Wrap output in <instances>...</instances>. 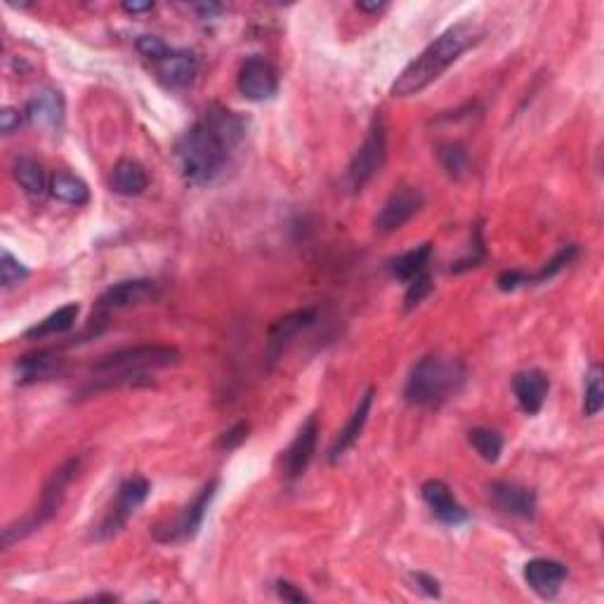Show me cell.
I'll use <instances>...</instances> for the list:
<instances>
[{"instance_id":"60d3db41","label":"cell","mask_w":604,"mask_h":604,"mask_svg":"<svg viewBox=\"0 0 604 604\" xmlns=\"http://www.w3.org/2000/svg\"><path fill=\"white\" fill-rule=\"evenodd\" d=\"M357 10L369 12V15H378V12L387 10V3H357Z\"/></svg>"},{"instance_id":"277c9868","label":"cell","mask_w":604,"mask_h":604,"mask_svg":"<svg viewBox=\"0 0 604 604\" xmlns=\"http://www.w3.org/2000/svg\"><path fill=\"white\" fill-rule=\"evenodd\" d=\"M180 361V350L173 345H135L123 347L111 354H104L93 364L97 380H102L104 387H111L123 380H135L144 376L147 371L168 369Z\"/></svg>"},{"instance_id":"5b68a950","label":"cell","mask_w":604,"mask_h":604,"mask_svg":"<svg viewBox=\"0 0 604 604\" xmlns=\"http://www.w3.org/2000/svg\"><path fill=\"white\" fill-rule=\"evenodd\" d=\"M78 472H81V458L78 456L67 458V461L59 465L55 472H52V475L48 477V482H45L36 508L31 510L29 515H24L22 520L12 522L3 529V548H12L17 541H22V538H26L29 534H34V531L41 529L43 524H48L52 517L57 515L59 508H62V503H64V496H67L69 484L78 477Z\"/></svg>"},{"instance_id":"f35d334b","label":"cell","mask_w":604,"mask_h":604,"mask_svg":"<svg viewBox=\"0 0 604 604\" xmlns=\"http://www.w3.org/2000/svg\"><path fill=\"white\" fill-rule=\"evenodd\" d=\"M151 10H154V3H123V12H128V15H140V12Z\"/></svg>"},{"instance_id":"7402d4cb","label":"cell","mask_w":604,"mask_h":604,"mask_svg":"<svg viewBox=\"0 0 604 604\" xmlns=\"http://www.w3.org/2000/svg\"><path fill=\"white\" fill-rule=\"evenodd\" d=\"M109 185L121 196H140L149 187V175L142 163L133 159H121L111 168Z\"/></svg>"},{"instance_id":"ffe728a7","label":"cell","mask_w":604,"mask_h":604,"mask_svg":"<svg viewBox=\"0 0 604 604\" xmlns=\"http://www.w3.org/2000/svg\"><path fill=\"white\" fill-rule=\"evenodd\" d=\"M24 116L31 126L41 130H57L64 121V100L57 90H41L26 104Z\"/></svg>"},{"instance_id":"d4e9b609","label":"cell","mask_w":604,"mask_h":604,"mask_svg":"<svg viewBox=\"0 0 604 604\" xmlns=\"http://www.w3.org/2000/svg\"><path fill=\"white\" fill-rule=\"evenodd\" d=\"M12 175H15L19 187H22L26 194L43 196L45 192H50L48 175H45L41 163H38L36 159H31V156H19V159L15 161V166H12Z\"/></svg>"},{"instance_id":"7c38bea8","label":"cell","mask_w":604,"mask_h":604,"mask_svg":"<svg viewBox=\"0 0 604 604\" xmlns=\"http://www.w3.org/2000/svg\"><path fill=\"white\" fill-rule=\"evenodd\" d=\"M317 307H302V310H295L286 317L277 319L269 328L267 333V359L269 364H274L281 357V352L286 350V345L298 336V333L307 331V328L314 326L317 321Z\"/></svg>"},{"instance_id":"e575fe53","label":"cell","mask_w":604,"mask_h":604,"mask_svg":"<svg viewBox=\"0 0 604 604\" xmlns=\"http://www.w3.org/2000/svg\"><path fill=\"white\" fill-rule=\"evenodd\" d=\"M527 286V272H520V269H508L498 277V288L501 291H515V288Z\"/></svg>"},{"instance_id":"836d02e7","label":"cell","mask_w":604,"mask_h":604,"mask_svg":"<svg viewBox=\"0 0 604 604\" xmlns=\"http://www.w3.org/2000/svg\"><path fill=\"white\" fill-rule=\"evenodd\" d=\"M248 432H251V425L246 423V420H241V423H236V425H232V428H229L225 435L220 437V442H218V449H222V451H232V449H239L241 444L246 442V437H248Z\"/></svg>"},{"instance_id":"f1b7e54d","label":"cell","mask_w":604,"mask_h":604,"mask_svg":"<svg viewBox=\"0 0 604 604\" xmlns=\"http://www.w3.org/2000/svg\"><path fill=\"white\" fill-rule=\"evenodd\" d=\"M604 406V387H602V366L593 364L586 373V387H583V416L593 418Z\"/></svg>"},{"instance_id":"d590c367","label":"cell","mask_w":604,"mask_h":604,"mask_svg":"<svg viewBox=\"0 0 604 604\" xmlns=\"http://www.w3.org/2000/svg\"><path fill=\"white\" fill-rule=\"evenodd\" d=\"M277 593H279L281 600H286V602H295V604L310 602V597L302 593V590L291 581H279L277 583Z\"/></svg>"},{"instance_id":"cb8c5ba5","label":"cell","mask_w":604,"mask_h":604,"mask_svg":"<svg viewBox=\"0 0 604 604\" xmlns=\"http://www.w3.org/2000/svg\"><path fill=\"white\" fill-rule=\"evenodd\" d=\"M430 258H432V244L416 246L390 262V274L397 281H402V284H409V281L416 279L418 274L428 272Z\"/></svg>"},{"instance_id":"4316f807","label":"cell","mask_w":604,"mask_h":604,"mask_svg":"<svg viewBox=\"0 0 604 604\" xmlns=\"http://www.w3.org/2000/svg\"><path fill=\"white\" fill-rule=\"evenodd\" d=\"M437 156H439V163H442L444 170L453 177V180H461L463 175H468L470 156H468V149H465L461 142L439 144Z\"/></svg>"},{"instance_id":"e0dca14e","label":"cell","mask_w":604,"mask_h":604,"mask_svg":"<svg viewBox=\"0 0 604 604\" xmlns=\"http://www.w3.org/2000/svg\"><path fill=\"white\" fill-rule=\"evenodd\" d=\"M420 494H423V501L428 503L432 515H435L439 522L449 524V527H458V524L468 520V510L456 501V496L451 494V489L446 487L442 479H430V482H425Z\"/></svg>"},{"instance_id":"9c48e42d","label":"cell","mask_w":604,"mask_h":604,"mask_svg":"<svg viewBox=\"0 0 604 604\" xmlns=\"http://www.w3.org/2000/svg\"><path fill=\"white\" fill-rule=\"evenodd\" d=\"M425 206V194L418 187H399L387 196L383 208L376 215V229L380 234H392L397 229H402L413 215L420 213V208Z\"/></svg>"},{"instance_id":"ac0fdd59","label":"cell","mask_w":604,"mask_h":604,"mask_svg":"<svg viewBox=\"0 0 604 604\" xmlns=\"http://www.w3.org/2000/svg\"><path fill=\"white\" fill-rule=\"evenodd\" d=\"M550 390V380L541 369H527L520 371L512 380V392H515L517 404L527 416H536L538 411L546 404Z\"/></svg>"},{"instance_id":"83f0119b","label":"cell","mask_w":604,"mask_h":604,"mask_svg":"<svg viewBox=\"0 0 604 604\" xmlns=\"http://www.w3.org/2000/svg\"><path fill=\"white\" fill-rule=\"evenodd\" d=\"M468 442L472 449H475L479 453V458L487 463H496L498 458H501L503 453V437L498 435L496 430H489V428H475L468 432Z\"/></svg>"},{"instance_id":"484cf974","label":"cell","mask_w":604,"mask_h":604,"mask_svg":"<svg viewBox=\"0 0 604 604\" xmlns=\"http://www.w3.org/2000/svg\"><path fill=\"white\" fill-rule=\"evenodd\" d=\"M50 194L57 201L71 203V206H83L90 201V189L81 177L67 173V170H59L50 177Z\"/></svg>"},{"instance_id":"4dcf8cb0","label":"cell","mask_w":604,"mask_h":604,"mask_svg":"<svg viewBox=\"0 0 604 604\" xmlns=\"http://www.w3.org/2000/svg\"><path fill=\"white\" fill-rule=\"evenodd\" d=\"M26 279H29L26 265H22L10 251H3V255H0V281H3V288H12Z\"/></svg>"},{"instance_id":"8992f818","label":"cell","mask_w":604,"mask_h":604,"mask_svg":"<svg viewBox=\"0 0 604 604\" xmlns=\"http://www.w3.org/2000/svg\"><path fill=\"white\" fill-rule=\"evenodd\" d=\"M387 161V126L385 118H373L366 140L361 142L357 154L352 156L350 168H347V185L352 192H361L369 182L383 170Z\"/></svg>"},{"instance_id":"52a82bcc","label":"cell","mask_w":604,"mask_h":604,"mask_svg":"<svg viewBox=\"0 0 604 604\" xmlns=\"http://www.w3.org/2000/svg\"><path fill=\"white\" fill-rule=\"evenodd\" d=\"M218 484H220L218 479H210L208 484H203V489L199 491V494L194 496V501L182 508V512L175 517L173 522L159 524V527L154 529L156 541L182 543L199 534L201 524H203V520H206V512L215 498V491H218Z\"/></svg>"},{"instance_id":"ba28073f","label":"cell","mask_w":604,"mask_h":604,"mask_svg":"<svg viewBox=\"0 0 604 604\" xmlns=\"http://www.w3.org/2000/svg\"><path fill=\"white\" fill-rule=\"evenodd\" d=\"M149 482L144 477H128L126 482L118 487V494H116V501L114 505H111V510L107 512V517H104L100 527L95 529V538L97 541H104V538H111L116 536L118 531H121L123 527H126L130 517L135 515L137 508L147 501L149 496Z\"/></svg>"},{"instance_id":"1f68e13d","label":"cell","mask_w":604,"mask_h":604,"mask_svg":"<svg viewBox=\"0 0 604 604\" xmlns=\"http://www.w3.org/2000/svg\"><path fill=\"white\" fill-rule=\"evenodd\" d=\"M432 291V279L430 272L418 274L416 279H411L409 284H406V295H404V307L406 310H413V307H418L420 302L428 298V293Z\"/></svg>"},{"instance_id":"2e32d148","label":"cell","mask_w":604,"mask_h":604,"mask_svg":"<svg viewBox=\"0 0 604 604\" xmlns=\"http://www.w3.org/2000/svg\"><path fill=\"white\" fill-rule=\"evenodd\" d=\"M64 373V359L57 352L41 350L24 354L17 359L15 364V376L19 385H34V383H45Z\"/></svg>"},{"instance_id":"44dd1931","label":"cell","mask_w":604,"mask_h":604,"mask_svg":"<svg viewBox=\"0 0 604 604\" xmlns=\"http://www.w3.org/2000/svg\"><path fill=\"white\" fill-rule=\"evenodd\" d=\"M159 76L168 88H187L189 83H194V78L199 76L201 62L194 52L189 50H170L166 59H161L159 64Z\"/></svg>"},{"instance_id":"8fae6325","label":"cell","mask_w":604,"mask_h":604,"mask_svg":"<svg viewBox=\"0 0 604 604\" xmlns=\"http://www.w3.org/2000/svg\"><path fill=\"white\" fill-rule=\"evenodd\" d=\"M159 295V286L151 279L118 281L100 295V307L102 310H128V307L149 305V302L159 300Z\"/></svg>"},{"instance_id":"9a60e30c","label":"cell","mask_w":604,"mask_h":604,"mask_svg":"<svg viewBox=\"0 0 604 604\" xmlns=\"http://www.w3.org/2000/svg\"><path fill=\"white\" fill-rule=\"evenodd\" d=\"M524 581L538 597L553 600L560 593L562 583L567 581V567L557 560H548V557H536L524 564Z\"/></svg>"},{"instance_id":"74e56055","label":"cell","mask_w":604,"mask_h":604,"mask_svg":"<svg viewBox=\"0 0 604 604\" xmlns=\"http://www.w3.org/2000/svg\"><path fill=\"white\" fill-rule=\"evenodd\" d=\"M413 581H416V586L423 590L425 595L428 597H439V583H437V579H432V576H428V574H413Z\"/></svg>"},{"instance_id":"7a4b0ae2","label":"cell","mask_w":604,"mask_h":604,"mask_svg":"<svg viewBox=\"0 0 604 604\" xmlns=\"http://www.w3.org/2000/svg\"><path fill=\"white\" fill-rule=\"evenodd\" d=\"M479 36H482V31L472 22H458L449 26L413 62L406 64L402 74L397 76V81L392 83V95L413 97L423 93L453 62H458V57L465 50L479 41Z\"/></svg>"},{"instance_id":"8d00e7d4","label":"cell","mask_w":604,"mask_h":604,"mask_svg":"<svg viewBox=\"0 0 604 604\" xmlns=\"http://www.w3.org/2000/svg\"><path fill=\"white\" fill-rule=\"evenodd\" d=\"M24 118L26 116L19 109H3V114H0V130H3L5 135L15 133V130L22 126Z\"/></svg>"},{"instance_id":"f546056e","label":"cell","mask_w":604,"mask_h":604,"mask_svg":"<svg viewBox=\"0 0 604 604\" xmlns=\"http://www.w3.org/2000/svg\"><path fill=\"white\" fill-rule=\"evenodd\" d=\"M576 255H579V246H576V244H569V246L560 248V251H557L553 258L546 262V265L538 269L536 274H527V284H543V281L553 279L555 274H560L564 267L571 265V262L576 260Z\"/></svg>"},{"instance_id":"d6a6232c","label":"cell","mask_w":604,"mask_h":604,"mask_svg":"<svg viewBox=\"0 0 604 604\" xmlns=\"http://www.w3.org/2000/svg\"><path fill=\"white\" fill-rule=\"evenodd\" d=\"M137 50H140L142 57H147L149 62H156V64H159L161 59H166L170 55L168 45L156 36H140V38H137Z\"/></svg>"},{"instance_id":"6da1fadb","label":"cell","mask_w":604,"mask_h":604,"mask_svg":"<svg viewBox=\"0 0 604 604\" xmlns=\"http://www.w3.org/2000/svg\"><path fill=\"white\" fill-rule=\"evenodd\" d=\"M244 135V123L232 111L213 107L177 142V161L185 182L208 185L227 168L229 149Z\"/></svg>"},{"instance_id":"30bf717a","label":"cell","mask_w":604,"mask_h":604,"mask_svg":"<svg viewBox=\"0 0 604 604\" xmlns=\"http://www.w3.org/2000/svg\"><path fill=\"white\" fill-rule=\"evenodd\" d=\"M236 85H239V93L251 102H265L272 100L279 90V74L274 69L272 62H267L265 57L253 55L248 57L244 64H241L239 78H236Z\"/></svg>"},{"instance_id":"3957f363","label":"cell","mask_w":604,"mask_h":604,"mask_svg":"<svg viewBox=\"0 0 604 604\" xmlns=\"http://www.w3.org/2000/svg\"><path fill=\"white\" fill-rule=\"evenodd\" d=\"M465 366L453 357H423L413 366L404 385V399L411 406H437L463 390Z\"/></svg>"},{"instance_id":"4fadbf2b","label":"cell","mask_w":604,"mask_h":604,"mask_svg":"<svg viewBox=\"0 0 604 604\" xmlns=\"http://www.w3.org/2000/svg\"><path fill=\"white\" fill-rule=\"evenodd\" d=\"M317 442H319V418L312 413V416L302 423V428L298 430V435H295L291 446L286 449L284 468L288 477L291 479L300 477L302 472L310 468L314 453H317Z\"/></svg>"},{"instance_id":"ab89813d","label":"cell","mask_w":604,"mask_h":604,"mask_svg":"<svg viewBox=\"0 0 604 604\" xmlns=\"http://www.w3.org/2000/svg\"><path fill=\"white\" fill-rule=\"evenodd\" d=\"M196 12H199L201 17H213V15H220V12H222V5H215V3H201V5H196Z\"/></svg>"},{"instance_id":"d6986e66","label":"cell","mask_w":604,"mask_h":604,"mask_svg":"<svg viewBox=\"0 0 604 604\" xmlns=\"http://www.w3.org/2000/svg\"><path fill=\"white\" fill-rule=\"evenodd\" d=\"M373 397H376V390H373V387H369V390L359 397V402H357V406H354L350 420H347L345 428L338 432L336 442H333L331 449H328V461L338 463L340 458L345 456V451L352 449V446L357 444V439L361 437V432H364V428H366V420H369Z\"/></svg>"},{"instance_id":"5bb4252c","label":"cell","mask_w":604,"mask_h":604,"mask_svg":"<svg viewBox=\"0 0 604 604\" xmlns=\"http://www.w3.org/2000/svg\"><path fill=\"white\" fill-rule=\"evenodd\" d=\"M489 498L501 512L508 515L524 517V520H534L538 501L536 494L527 487L517 482H491L489 484Z\"/></svg>"},{"instance_id":"603a6c76","label":"cell","mask_w":604,"mask_h":604,"mask_svg":"<svg viewBox=\"0 0 604 604\" xmlns=\"http://www.w3.org/2000/svg\"><path fill=\"white\" fill-rule=\"evenodd\" d=\"M78 314H81V305H78V302H69V305L59 307L57 312L48 314L43 321H38L36 326H31L29 331L24 333V338L26 340H43V338L62 336V333H67L76 326Z\"/></svg>"}]
</instances>
